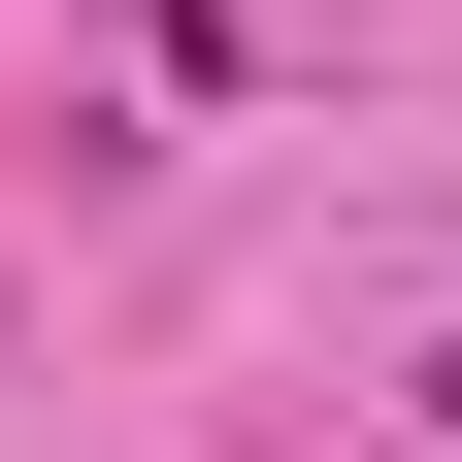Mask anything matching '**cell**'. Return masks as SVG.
I'll return each instance as SVG.
<instances>
[{
  "label": "cell",
  "mask_w": 462,
  "mask_h": 462,
  "mask_svg": "<svg viewBox=\"0 0 462 462\" xmlns=\"http://www.w3.org/2000/svg\"><path fill=\"white\" fill-rule=\"evenodd\" d=\"M430 430H462V364H430Z\"/></svg>",
  "instance_id": "6da1fadb"
}]
</instances>
